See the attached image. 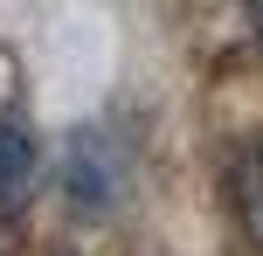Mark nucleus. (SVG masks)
<instances>
[{
	"label": "nucleus",
	"mask_w": 263,
	"mask_h": 256,
	"mask_svg": "<svg viewBox=\"0 0 263 256\" xmlns=\"http://www.w3.org/2000/svg\"><path fill=\"white\" fill-rule=\"evenodd\" d=\"M28 180H35V132L0 118V215L28 194Z\"/></svg>",
	"instance_id": "obj_1"
},
{
	"label": "nucleus",
	"mask_w": 263,
	"mask_h": 256,
	"mask_svg": "<svg viewBox=\"0 0 263 256\" xmlns=\"http://www.w3.org/2000/svg\"><path fill=\"white\" fill-rule=\"evenodd\" d=\"M229 201H236V222L250 229V243H263V139L236 152V166H229Z\"/></svg>",
	"instance_id": "obj_2"
},
{
	"label": "nucleus",
	"mask_w": 263,
	"mask_h": 256,
	"mask_svg": "<svg viewBox=\"0 0 263 256\" xmlns=\"http://www.w3.org/2000/svg\"><path fill=\"white\" fill-rule=\"evenodd\" d=\"M250 21H256V35H263V0H250Z\"/></svg>",
	"instance_id": "obj_3"
}]
</instances>
